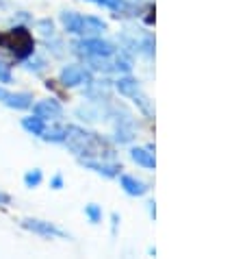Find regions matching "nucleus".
I'll return each mask as SVG.
<instances>
[{"label": "nucleus", "mask_w": 245, "mask_h": 259, "mask_svg": "<svg viewBox=\"0 0 245 259\" xmlns=\"http://www.w3.org/2000/svg\"><path fill=\"white\" fill-rule=\"evenodd\" d=\"M66 142L76 155L93 157V155H102V150L104 153H111L109 146H106L102 140L96 138L93 133L83 131V128H78V126H68L66 128Z\"/></svg>", "instance_id": "obj_1"}, {"label": "nucleus", "mask_w": 245, "mask_h": 259, "mask_svg": "<svg viewBox=\"0 0 245 259\" xmlns=\"http://www.w3.org/2000/svg\"><path fill=\"white\" fill-rule=\"evenodd\" d=\"M61 20H63V24H66L68 31L76 33V35H98L106 28V24L102 20L91 18V16L85 18V16H78V13H63Z\"/></svg>", "instance_id": "obj_2"}, {"label": "nucleus", "mask_w": 245, "mask_h": 259, "mask_svg": "<svg viewBox=\"0 0 245 259\" xmlns=\"http://www.w3.org/2000/svg\"><path fill=\"white\" fill-rule=\"evenodd\" d=\"M3 46H7L18 59H26L33 53V37L26 28L18 26L9 35H3Z\"/></svg>", "instance_id": "obj_3"}, {"label": "nucleus", "mask_w": 245, "mask_h": 259, "mask_svg": "<svg viewBox=\"0 0 245 259\" xmlns=\"http://www.w3.org/2000/svg\"><path fill=\"white\" fill-rule=\"evenodd\" d=\"M78 50L89 57H96V59H102V57H111L115 53L113 44L109 41H102V39H93V37H87L83 41H78Z\"/></svg>", "instance_id": "obj_4"}, {"label": "nucleus", "mask_w": 245, "mask_h": 259, "mask_svg": "<svg viewBox=\"0 0 245 259\" xmlns=\"http://www.w3.org/2000/svg\"><path fill=\"white\" fill-rule=\"evenodd\" d=\"M117 90H119V94L135 98V103L139 105L146 113H152V107H150L148 98L141 94L139 88H137V81H133V78H119V81H117Z\"/></svg>", "instance_id": "obj_5"}, {"label": "nucleus", "mask_w": 245, "mask_h": 259, "mask_svg": "<svg viewBox=\"0 0 245 259\" xmlns=\"http://www.w3.org/2000/svg\"><path fill=\"white\" fill-rule=\"evenodd\" d=\"M89 81H91V74L81 66H70L61 72V83L68 85V88H76V85H83Z\"/></svg>", "instance_id": "obj_6"}, {"label": "nucleus", "mask_w": 245, "mask_h": 259, "mask_svg": "<svg viewBox=\"0 0 245 259\" xmlns=\"http://www.w3.org/2000/svg\"><path fill=\"white\" fill-rule=\"evenodd\" d=\"M0 103H5L7 107H13V109H28L33 105V96L13 94V92H7L5 88H0Z\"/></svg>", "instance_id": "obj_7"}, {"label": "nucleus", "mask_w": 245, "mask_h": 259, "mask_svg": "<svg viewBox=\"0 0 245 259\" xmlns=\"http://www.w3.org/2000/svg\"><path fill=\"white\" fill-rule=\"evenodd\" d=\"M24 229H28V231L33 233H39V235H56V237H66L68 233L61 231V229H56L54 225H50V222H44V220H24Z\"/></svg>", "instance_id": "obj_8"}, {"label": "nucleus", "mask_w": 245, "mask_h": 259, "mask_svg": "<svg viewBox=\"0 0 245 259\" xmlns=\"http://www.w3.org/2000/svg\"><path fill=\"white\" fill-rule=\"evenodd\" d=\"M35 116H39V118H44V120H56V118H61L63 116V109H61V105L56 103V100H41V103L35 105Z\"/></svg>", "instance_id": "obj_9"}, {"label": "nucleus", "mask_w": 245, "mask_h": 259, "mask_svg": "<svg viewBox=\"0 0 245 259\" xmlns=\"http://www.w3.org/2000/svg\"><path fill=\"white\" fill-rule=\"evenodd\" d=\"M83 165H87V168L96 170L98 175H104V177H115L119 170V165H115V163H100L93 159H83Z\"/></svg>", "instance_id": "obj_10"}, {"label": "nucleus", "mask_w": 245, "mask_h": 259, "mask_svg": "<svg viewBox=\"0 0 245 259\" xmlns=\"http://www.w3.org/2000/svg\"><path fill=\"white\" fill-rule=\"evenodd\" d=\"M131 157L139 165H143V168H154V163H156L154 153H150V150H146V148H133Z\"/></svg>", "instance_id": "obj_11"}, {"label": "nucleus", "mask_w": 245, "mask_h": 259, "mask_svg": "<svg viewBox=\"0 0 245 259\" xmlns=\"http://www.w3.org/2000/svg\"><path fill=\"white\" fill-rule=\"evenodd\" d=\"M121 188L128 194H133V196H141V194H146V190H148L141 181H137L133 177H121Z\"/></svg>", "instance_id": "obj_12"}, {"label": "nucleus", "mask_w": 245, "mask_h": 259, "mask_svg": "<svg viewBox=\"0 0 245 259\" xmlns=\"http://www.w3.org/2000/svg\"><path fill=\"white\" fill-rule=\"evenodd\" d=\"M44 122H46L44 118L35 116V118H26L22 124H24L26 131H31L33 135H39V138H41V135H44V131H46V124H44Z\"/></svg>", "instance_id": "obj_13"}, {"label": "nucleus", "mask_w": 245, "mask_h": 259, "mask_svg": "<svg viewBox=\"0 0 245 259\" xmlns=\"http://www.w3.org/2000/svg\"><path fill=\"white\" fill-rule=\"evenodd\" d=\"M24 183L28 185V188H35V185H39V183H41V172H39V170L28 172V175L24 177Z\"/></svg>", "instance_id": "obj_14"}, {"label": "nucleus", "mask_w": 245, "mask_h": 259, "mask_svg": "<svg viewBox=\"0 0 245 259\" xmlns=\"http://www.w3.org/2000/svg\"><path fill=\"white\" fill-rule=\"evenodd\" d=\"M85 211H87V215L91 218V222H98L100 218H102V211H100V207H98V205H89Z\"/></svg>", "instance_id": "obj_15"}, {"label": "nucleus", "mask_w": 245, "mask_h": 259, "mask_svg": "<svg viewBox=\"0 0 245 259\" xmlns=\"http://www.w3.org/2000/svg\"><path fill=\"white\" fill-rule=\"evenodd\" d=\"M11 81V70L7 63L0 61V83H9Z\"/></svg>", "instance_id": "obj_16"}, {"label": "nucleus", "mask_w": 245, "mask_h": 259, "mask_svg": "<svg viewBox=\"0 0 245 259\" xmlns=\"http://www.w3.org/2000/svg\"><path fill=\"white\" fill-rule=\"evenodd\" d=\"M91 3H96V5H104V7H111V9H117V7H121V3H117V0H91Z\"/></svg>", "instance_id": "obj_17"}, {"label": "nucleus", "mask_w": 245, "mask_h": 259, "mask_svg": "<svg viewBox=\"0 0 245 259\" xmlns=\"http://www.w3.org/2000/svg\"><path fill=\"white\" fill-rule=\"evenodd\" d=\"M0 203H9V196H7V194H3V192H0Z\"/></svg>", "instance_id": "obj_18"}, {"label": "nucleus", "mask_w": 245, "mask_h": 259, "mask_svg": "<svg viewBox=\"0 0 245 259\" xmlns=\"http://www.w3.org/2000/svg\"><path fill=\"white\" fill-rule=\"evenodd\" d=\"M54 188H61V177H54V181H52Z\"/></svg>", "instance_id": "obj_19"}, {"label": "nucleus", "mask_w": 245, "mask_h": 259, "mask_svg": "<svg viewBox=\"0 0 245 259\" xmlns=\"http://www.w3.org/2000/svg\"><path fill=\"white\" fill-rule=\"evenodd\" d=\"M128 3H139V0H128Z\"/></svg>", "instance_id": "obj_20"}, {"label": "nucleus", "mask_w": 245, "mask_h": 259, "mask_svg": "<svg viewBox=\"0 0 245 259\" xmlns=\"http://www.w3.org/2000/svg\"><path fill=\"white\" fill-rule=\"evenodd\" d=\"M0 46H3V35H0Z\"/></svg>", "instance_id": "obj_21"}]
</instances>
